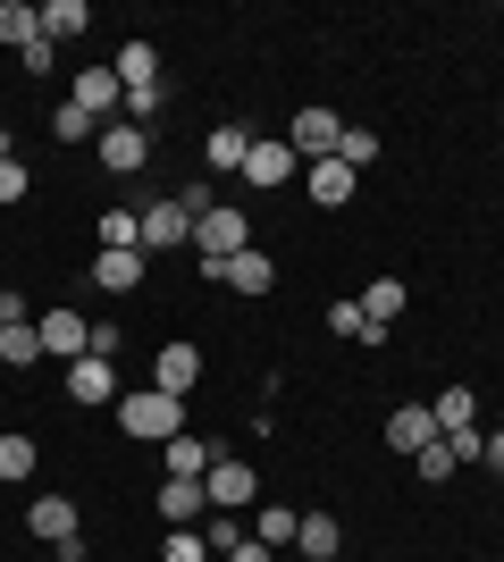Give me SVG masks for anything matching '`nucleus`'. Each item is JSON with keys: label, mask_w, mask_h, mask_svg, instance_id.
Here are the masks:
<instances>
[{"label": "nucleus", "mask_w": 504, "mask_h": 562, "mask_svg": "<svg viewBox=\"0 0 504 562\" xmlns=\"http://www.w3.org/2000/svg\"><path fill=\"white\" fill-rule=\"evenodd\" d=\"M236 252H253V218H244L236 202H211V218L193 227V260L219 269V260H236Z\"/></svg>", "instance_id": "f257e3e1"}, {"label": "nucleus", "mask_w": 504, "mask_h": 562, "mask_svg": "<svg viewBox=\"0 0 504 562\" xmlns=\"http://www.w3.org/2000/svg\"><path fill=\"white\" fill-rule=\"evenodd\" d=\"M119 428H135L144 446H168V437H186V403L160 395V386H144V395L119 403Z\"/></svg>", "instance_id": "f03ea898"}, {"label": "nucleus", "mask_w": 504, "mask_h": 562, "mask_svg": "<svg viewBox=\"0 0 504 562\" xmlns=\"http://www.w3.org/2000/svg\"><path fill=\"white\" fill-rule=\"evenodd\" d=\"M34 336H43V361H85V352H93V319L68 311V303H51L43 319H34Z\"/></svg>", "instance_id": "7ed1b4c3"}, {"label": "nucleus", "mask_w": 504, "mask_h": 562, "mask_svg": "<svg viewBox=\"0 0 504 562\" xmlns=\"http://www.w3.org/2000/svg\"><path fill=\"white\" fill-rule=\"evenodd\" d=\"M287 143H294V160H303V168H312V160H336V143H345V117L312 101V110H294V117H287Z\"/></svg>", "instance_id": "20e7f679"}, {"label": "nucleus", "mask_w": 504, "mask_h": 562, "mask_svg": "<svg viewBox=\"0 0 504 562\" xmlns=\"http://www.w3.org/2000/svg\"><path fill=\"white\" fill-rule=\"evenodd\" d=\"M202 487H211V513H253V504H261V479H253L244 453H219Z\"/></svg>", "instance_id": "39448f33"}, {"label": "nucleus", "mask_w": 504, "mask_h": 562, "mask_svg": "<svg viewBox=\"0 0 504 562\" xmlns=\"http://www.w3.org/2000/svg\"><path fill=\"white\" fill-rule=\"evenodd\" d=\"M93 160L110 168V177H135V168L152 160V135L135 126V117H110V126H101V143H93Z\"/></svg>", "instance_id": "423d86ee"}, {"label": "nucleus", "mask_w": 504, "mask_h": 562, "mask_svg": "<svg viewBox=\"0 0 504 562\" xmlns=\"http://www.w3.org/2000/svg\"><path fill=\"white\" fill-rule=\"evenodd\" d=\"M110 76H119V93L126 101H144V93H160V43H119V59H110Z\"/></svg>", "instance_id": "0eeeda50"}, {"label": "nucleus", "mask_w": 504, "mask_h": 562, "mask_svg": "<svg viewBox=\"0 0 504 562\" xmlns=\"http://www.w3.org/2000/svg\"><path fill=\"white\" fill-rule=\"evenodd\" d=\"M152 504H160L168 529H202V520H211V487H202V479H160Z\"/></svg>", "instance_id": "6e6552de"}, {"label": "nucleus", "mask_w": 504, "mask_h": 562, "mask_svg": "<svg viewBox=\"0 0 504 562\" xmlns=\"http://www.w3.org/2000/svg\"><path fill=\"white\" fill-rule=\"evenodd\" d=\"M244 177L253 186H287V177H303V160H294L287 135H253V160H244Z\"/></svg>", "instance_id": "1a4fd4ad"}, {"label": "nucleus", "mask_w": 504, "mask_h": 562, "mask_svg": "<svg viewBox=\"0 0 504 562\" xmlns=\"http://www.w3.org/2000/svg\"><path fill=\"white\" fill-rule=\"evenodd\" d=\"M193 378H202V352H193V345H160V352H152V386H160V395L186 403Z\"/></svg>", "instance_id": "9d476101"}, {"label": "nucleus", "mask_w": 504, "mask_h": 562, "mask_svg": "<svg viewBox=\"0 0 504 562\" xmlns=\"http://www.w3.org/2000/svg\"><path fill=\"white\" fill-rule=\"evenodd\" d=\"M68 101H76L85 117H101V126H110V117L126 110V93H119V76H110V68H85V76L68 85Z\"/></svg>", "instance_id": "9b49d317"}, {"label": "nucleus", "mask_w": 504, "mask_h": 562, "mask_svg": "<svg viewBox=\"0 0 504 562\" xmlns=\"http://www.w3.org/2000/svg\"><path fill=\"white\" fill-rule=\"evenodd\" d=\"M211 285H236V294H269L278 285V260L269 252H236V260H219V269H202Z\"/></svg>", "instance_id": "f8f14e48"}, {"label": "nucleus", "mask_w": 504, "mask_h": 562, "mask_svg": "<svg viewBox=\"0 0 504 562\" xmlns=\"http://www.w3.org/2000/svg\"><path fill=\"white\" fill-rule=\"evenodd\" d=\"M186 244H193V218L177 211V193L152 202V211H144V252H186Z\"/></svg>", "instance_id": "ddd939ff"}, {"label": "nucleus", "mask_w": 504, "mask_h": 562, "mask_svg": "<svg viewBox=\"0 0 504 562\" xmlns=\"http://www.w3.org/2000/svg\"><path fill=\"white\" fill-rule=\"evenodd\" d=\"M354 303H361V319H370V328H395V319H404V303H412V285L404 278H370V285H361V294H354Z\"/></svg>", "instance_id": "4468645a"}, {"label": "nucleus", "mask_w": 504, "mask_h": 562, "mask_svg": "<svg viewBox=\"0 0 504 562\" xmlns=\"http://www.w3.org/2000/svg\"><path fill=\"white\" fill-rule=\"evenodd\" d=\"M219 453H227V446H211V437H193V428H186V437H168V446H160V462H168V479H211Z\"/></svg>", "instance_id": "2eb2a0df"}, {"label": "nucleus", "mask_w": 504, "mask_h": 562, "mask_svg": "<svg viewBox=\"0 0 504 562\" xmlns=\"http://www.w3.org/2000/svg\"><path fill=\"white\" fill-rule=\"evenodd\" d=\"M387 446H395V453H421V446H437L429 403H395V412H387Z\"/></svg>", "instance_id": "dca6fc26"}, {"label": "nucleus", "mask_w": 504, "mask_h": 562, "mask_svg": "<svg viewBox=\"0 0 504 562\" xmlns=\"http://www.w3.org/2000/svg\"><path fill=\"white\" fill-rule=\"evenodd\" d=\"M303 186H312V202H320V211H345L361 177H354L345 160H312V168H303Z\"/></svg>", "instance_id": "f3484780"}, {"label": "nucleus", "mask_w": 504, "mask_h": 562, "mask_svg": "<svg viewBox=\"0 0 504 562\" xmlns=\"http://www.w3.org/2000/svg\"><path fill=\"white\" fill-rule=\"evenodd\" d=\"M119 395V370H110V361H93V352H85V361H68V403H85V412H93V403H110Z\"/></svg>", "instance_id": "a211bd4d"}, {"label": "nucleus", "mask_w": 504, "mask_h": 562, "mask_svg": "<svg viewBox=\"0 0 504 562\" xmlns=\"http://www.w3.org/2000/svg\"><path fill=\"white\" fill-rule=\"evenodd\" d=\"M144 269H152V252H93V285L101 294H135Z\"/></svg>", "instance_id": "6ab92c4d"}, {"label": "nucleus", "mask_w": 504, "mask_h": 562, "mask_svg": "<svg viewBox=\"0 0 504 562\" xmlns=\"http://www.w3.org/2000/svg\"><path fill=\"white\" fill-rule=\"evenodd\" d=\"M25 529H34V538H76V529H85V520H76V504L68 495H34V504H25Z\"/></svg>", "instance_id": "aec40b11"}, {"label": "nucleus", "mask_w": 504, "mask_h": 562, "mask_svg": "<svg viewBox=\"0 0 504 562\" xmlns=\"http://www.w3.org/2000/svg\"><path fill=\"white\" fill-rule=\"evenodd\" d=\"M202 160H211L219 177H244V160H253V135H244V126H211V143H202Z\"/></svg>", "instance_id": "412c9836"}, {"label": "nucleus", "mask_w": 504, "mask_h": 562, "mask_svg": "<svg viewBox=\"0 0 504 562\" xmlns=\"http://www.w3.org/2000/svg\"><path fill=\"white\" fill-rule=\"evenodd\" d=\"M93 235H101V252H144V211H101Z\"/></svg>", "instance_id": "4be33fe9"}, {"label": "nucleus", "mask_w": 504, "mask_h": 562, "mask_svg": "<svg viewBox=\"0 0 504 562\" xmlns=\"http://www.w3.org/2000/svg\"><path fill=\"white\" fill-rule=\"evenodd\" d=\"M294 529H303V513H287V504H253V538L278 554V546H294Z\"/></svg>", "instance_id": "5701e85b"}, {"label": "nucleus", "mask_w": 504, "mask_h": 562, "mask_svg": "<svg viewBox=\"0 0 504 562\" xmlns=\"http://www.w3.org/2000/svg\"><path fill=\"white\" fill-rule=\"evenodd\" d=\"M34 34H43V9H34V0H0V43L25 50Z\"/></svg>", "instance_id": "b1692460"}, {"label": "nucleus", "mask_w": 504, "mask_h": 562, "mask_svg": "<svg viewBox=\"0 0 504 562\" xmlns=\"http://www.w3.org/2000/svg\"><path fill=\"white\" fill-rule=\"evenodd\" d=\"M294 546H303V554H312V562H336V546H345V529H336L328 513H303V529H294Z\"/></svg>", "instance_id": "393cba45"}, {"label": "nucleus", "mask_w": 504, "mask_h": 562, "mask_svg": "<svg viewBox=\"0 0 504 562\" xmlns=\"http://www.w3.org/2000/svg\"><path fill=\"white\" fill-rule=\"evenodd\" d=\"M471 412H480V395H471V386H446V395L429 403V420H437V437H455V428H471Z\"/></svg>", "instance_id": "a878e982"}, {"label": "nucleus", "mask_w": 504, "mask_h": 562, "mask_svg": "<svg viewBox=\"0 0 504 562\" xmlns=\"http://www.w3.org/2000/svg\"><path fill=\"white\" fill-rule=\"evenodd\" d=\"M18 479H34V437L0 428V487H18Z\"/></svg>", "instance_id": "bb28decb"}, {"label": "nucleus", "mask_w": 504, "mask_h": 562, "mask_svg": "<svg viewBox=\"0 0 504 562\" xmlns=\"http://www.w3.org/2000/svg\"><path fill=\"white\" fill-rule=\"evenodd\" d=\"M85 25H93V9H85V0H51V9H43V34H51V43H76Z\"/></svg>", "instance_id": "cd10ccee"}, {"label": "nucleus", "mask_w": 504, "mask_h": 562, "mask_svg": "<svg viewBox=\"0 0 504 562\" xmlns=\"http://www.w3.org/2000/svg\"><path fill=\"white\" fill-rule=\"evenodd\" d=\"M51 135L59 143H101V117H85L76 101H59V110H51Z\"/></svg>", "instance_id": "c85d7f7f"}, {"label": "nucleus", "mask_w": 504, "mask_h": 562, "mask_svg": "<svg viewBox=\"0 0 504 562\" xmlns=\"http://www.w3.org/2000/svg\"><path fill=\"white\" fill-rule=\"evenodd\" d=\"M328 328L345 336V345H387V336L370 328V319H361V303H328Z\"/></svg>", "instance_id": "c756f323"}, {"label": "nucleus", "mask_w": 504, "mask_h": 562, "mask_svg": "<svg viewBox=\"0 0 504 562\" xmlns=\"http://www.w3.org/2000/svg\"><path fill=\"white\" fill-rule=\"evenodd\" d=\"M160 562H219V554H211V538H202V529H168V538H160Z\"/></svg>", "instance_id": "7c9ffc66"}, {"label": "nucleus", "mask_w": 504, "mask_h": 562, "mask_svg": "<svg viewBox=\"0 0 504 562\" xmlns=\"http://www.w3.org/2000/svg\"><path fill=\"white\" fill-rule=\"evenodd\" d=\"M0 361H9V370H34V361H43V336L34 328H0Z\"/></svg>", "instance_id": "2f4dec72"}, {"label": "nucleus", "mask_w": 504, "mask_h": 562, "mask_svg": "<svg viewBox=\"0 0 504 562\" xmlns=\"http://www.w3.org/2000/svg\"><path fill=\"white\" fill-rule=\"evenodd\" d=\"M412 470H421V479H429V487H446V479H455V446H446V437H437V446H421V453H412Z\"/></svg>", "instance_id": "473e14b6"}, {"label": "nucleus", "mask_w": 504, "mask_h": 562, "mask_svg": "<svg viewBox=\"0 0 504 562\" xmlns=\"http://www.w3.org/2000/svg\"><path fill=\"white\" fill-rule=\"evenodd\" d=\"M336 160H345V168L361 177V168L379 160V135H370V126H345V143H336Z\"/></svg>", "instance_id": "72a5a7b5"}, {"label": "nucleus", "mask_w": 504, "mask_h": 562, "mask_svg": "<svg viewBox=\"0 0 504 562\" xmlns=\"http://www.w3.org/2000/svg\"><path fill=\"white\" fill-rule=\"evenodd\" d=\"M202 538H211V554H227V546H244V520L236 513H211V520H202Z\"/></svg>", "instance_id": "f704fd0d"}, {"label": "nucleus", "mask_w": 504, "mask_h": 562, "mask_svg": "<svg viewBox=\"0 0 504 562\" xmlns=\"http://www.w3.org/2000/svg\"><path fill=\"white\" fill-rule=\"evenodd\" d=\"M0 328H34V303H25V294H0Z\"/></svg>", "instance_id": "c9c22d12"}, {"label": "nucleus", "mask_w": 504, "mask_h": 562, "mask_svg": "<svg viewBox=\"0 0 504 562\" xmlns=\"http://www.w3.org/2000/svg\"><path fill=\"white\" fill-rule=\"evenodd\" d=\"M25 186H34V177H25L18 160H0V202H25Z\"/></svg>", "instance_id": "e433bc0d"}, {"label": "nucleus", "mask_w": 504, "mask_h": 562, "mask_svg": "<svg viewBox=\"0 0 504 562\" xmlns=\"http://www.w3.org/2000/svg\"><path fill=\"white\" fill-rule=\"evenodd\" d=\"M18 59H25V76H51V34H34V43H25Z\"/></svg>", "instance_id": "4c0bfd02"}, {"label": "nucleus", "mask_w": 504, "mask_h": 562, "mask_svg": "<svg viewBox=\"0 0 504 562\" xmlns=\"http://www.w3.org/2000/svg\"><path fill=\"white\" fill-rule=\"evenodd\" d=\"M219 562H278V554H269L261 538H244V546H227V554H219Z\"/></svg>", "instance_id": "58836bf2"}, {"label": "nucleus", "mask_w": 504, "mask_h": 562, "mask_svg": "<svg viewBox=\"0 0 504 562\" xmlns=\"http://www.w3.org/2000/svg\"><path fill=\"white\" fill-rule=\"evenodd\" d=\"M480 462H488V470L504 479V428H488V437H480Z\"/></svg>", "instance_id": "ea45409f"}, {"label": "nucleus", "mask_w": 504, "mask_h": 562, "mask_svg": "<svg viewBox=\"0 0 504 562\" xmlns=\"http://www.w3.org/2000/svg\"><path fill=\"white\" fill-rule=\"evenodd\" d=\"M0 160H9V126H0Z\"/></svg>", "instance_id": "a19ab883"}]
</instances>
